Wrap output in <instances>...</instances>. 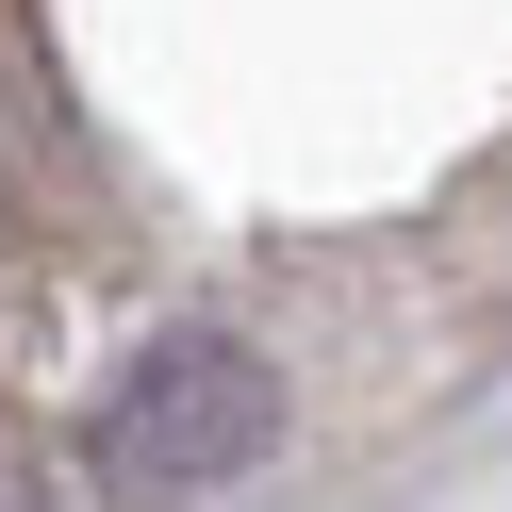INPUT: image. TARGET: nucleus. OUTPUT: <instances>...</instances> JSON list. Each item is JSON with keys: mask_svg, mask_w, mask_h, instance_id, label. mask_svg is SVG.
Masks as SVG:
<instances>
[{"mask_svg": "<svg viewBox=\"0 0 512 512\" xmlns=\"http://www.w3.org/2000/svg\"><path fill=\"white\" fill-rule=\"evenodd\" d=\"M265 446H281V380H265V347H232V331H166V347L100 397V463L133 479V496L248 479Z\"/></svg>", "mask_w": 512, "mask_h": 512, "instance_id": "obj_1", "label": "nucleus"}]
</instances>
